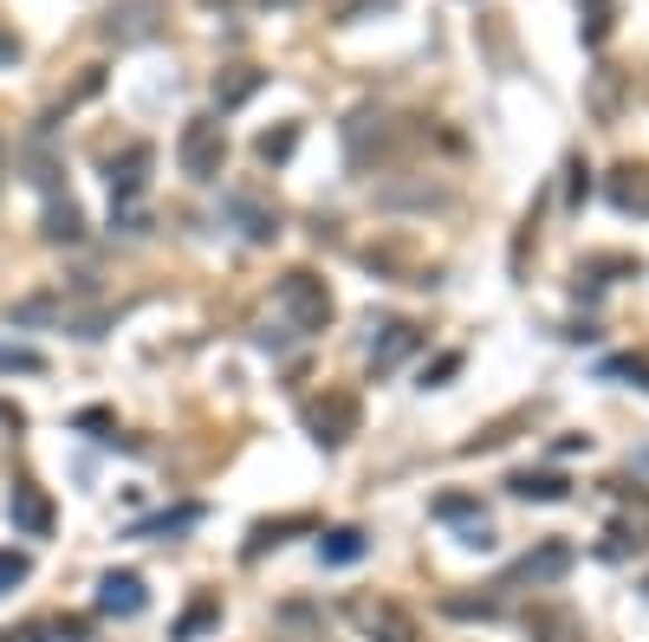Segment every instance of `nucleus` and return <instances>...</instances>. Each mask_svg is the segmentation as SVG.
Listing matches in <instances>:
<instances>
[{
  "instance_id": "1",
  "label": "nucleus",
  "mask_w": 649,
  "mask_h": 642,
  "mask_svg": "<svg viewBox=\"0 0 649 642\" xmlns=\"http://www.w3.org/2000/svg\"><path fill=\"white\" fill-rule=\"evenodd\" d=\"M176 162H183L189 182H215L222 162H228V130H222V117H189L183 137H176Z\"/></svg>"
},
{
  "instance_id": "2",
  "label": "nucleus",
  "mask_w": 649,
  "mask_h": 642,
  "mask_svg": "<svg viewBox=\"0 0 649 642\" xmlns=\"http://www.w3.org/2000/svg\"><path fill=\"white\" fill-rule=\"evenodd\" d=\"M279 305L293 312V332H306V338L332 325V293H325V279H318V273H306V266L279 279Z\"/></svg>"
},
{
  "instance_id": "3",
  "label": "nucleus",
  "mask_w": 649,
  "mask_h": 642,
  "mask_svg": "<svg viewBox=\"0 0 649 642\" xmlns=\"http://www.w3.org/2000/svg\"><path fill=\"white\" fill-rule=\"evenodd\" d=\"M163 20H169L163 0H117L111 13L98 20V33L111 39V46H150V39L163 33Z\"/></svg>"
},
{
  "instance_id": "4",
  "label": "nucleus",
  "mask_w": 649,
  "mask_h": 642,
  "mask_svg": "<svg viewBox=\"0 0 649 642\" xmlns=\"http://www.w3.org/2000/svg\"><path fill=\"white\" fill-rule=\"evenodd\" d=\"M306 428H312L318 448H344V442L357 435V403H351L344 389H325V396L306 403Z\"/></svg>"
},
{
  "instance_id": "5",
  "label": "nucleus",
  "mask_w": 649,
  "mask_h": 642,
  "mask_svg": "<svg viewBox=\"0 0 649 642\" xmlns=\"http://www.w3.org/2000/svg\"><path fill=\"white\" fill-rule=\"evenodd\" d=\"M410 350H422V325H410V318H371V377H390Z\"/></svg>"
},
{
  "instance_id": "6",
  "label": "nucleus",
  "mask_w": 649,
  "mask_h": 642,
  "mask_svg": "<svg viewBox=\"0 0 649 642\" xmlns=\"http://www.w3.org/2000/svg\"><path fill=\"white\" fill-rule=\"evenodd\" d=\"M566 571H572V545L545 539L539 552H527V559H513V565L500 571V591H520V584H559Z\"/></svg>"
},
{
  "instance_id": "7",
  "label": "nucleus",
  "mask_w": 649,
  "mask_h": 642,
  "mask_svg": "<svg viewBox=\"0 0 649 642\" xmlns=\"http://www.w3.org/2000/svg\"><path fill=\"white\" fill-rule=\"evenodd\" d=\"M150 169H156V150H150V144H130L124 156H111V176H105V182H111V201H117V208H130L137 195L150 189Z\"/></svg>"
},
{
  "instance_id": "8",
  "label": "nucleus",
  "mask_w": 649,
  "mask_h": 642,
  "mask_svg": "<svg viewBox=\"0 0 649 642\" xmlns=\"http://www.w3.org/2000/svg\"><path fill=\"white\" fill-rule=\"evenodd\" d=\"M98 610H105V616H124V623L144 616V610H150L144 577H137V571H105V577H98Z\"/></svg>"
},
{
  "instance_id": "9",
  "label": "nucleus",
  "mask_w": 649,
  "mask_h": 642,
  "mask_svg": "<svg viewBox=\"0 0 649 642\" xmlns=\"http://www.w3.org/2000/svg\"><path fill=\"white\" fill-rule=\"evenodd\" d=\"M7 520H13V532H27V539H46V532H52V500H46L33 481H13V493H7Z\"/></svg>"
},
{
  "instance_id": "10",
  "label": "nucleus",
  "mask_w": 649,
  "mask_h": 642,
  "mask_svg": "<svg viewBox=\"0 0 649 642\" xmlns=\"http://www.w3.org/2000/svg\"><path fill=\"white\" fill-rule=\"evenodd\" d=\"M611 208L617 215H649V169H611Z\"/></svg>"
},
{
  "instance_id": "11",
  "label": "nucleus",
  "mask_w": 649,
  "mask_h": 642,
  "mask_svg": "<svg viewBox=\"0 0 649 642\" xmlns=\"http://www.w3.org/2000/svg\"><path fill=\"white\" fill-rule=\"evenodd\" d=\"M260 85H267V72H254V66H228V72L215 78V111H240Z\"/></svg>"
},
{
  "instance_id": "12",
  "label": "nucleus",
  "mask_w": 649,
  "mask_h": 642,
  "mask_svg": "<svg viewBox=\"0 0 649 642\" xmlns=\"http://www.w3.org/2000/svg\"><path fill=\"white\" fill-rule=\"evenodd\" d=\"M228 208H234V221H240V234H247L254 247H267L273 234H279V215H273V208H260L254 195H228Z\"/></svg>"
},
{
  "instance_id": "13",
  "label": "nucleus",
  "mask_w": 649,
  "mask_h": 642,
  "mask_svg": "<svg viewBox=\"0 0 649 642\" xmlns=\"http://www.w3.org/2000/svg\"><path fill=\"white\" fill-rule=\"evenodd\" d=\"M357 616H364V630L383 636V642H416V623H410L396 604H357Z\"/></svg>"
},
{
  "instance_id": "14",
  "label": "nucleus",
  "mask_w": 649,
  "mask_h": 642,
  "mask_svg": "<svg viewBox=\"0 0 649 642\" xmlns=\"http://www.w3.org/2000/svg\"><path fill=\"white\" fill-rule=\"evenodd\" d=\"M364 552H371V539H364V532H357V526L318 532V559H325V565H357Z\"/></svg>"
},
{
  "instance_id": "15",
  "label": "nucleus",
  "mask_w": 649,
  "mask_h": 642,
  "mask_svg": "<svg viewBox=\"0 0 649 642\" xmlns=\"http://www.w3.org/2000/svg\"><path fill=\"white\" fill-rule=\"evenodd\" d=\"M222 623V597H195L183 616H176V630H169V642H201L208 630Z\"/></svg>"
},
{
  "instance_id": "16",
  "label": "nucleus",
  "mask_w": 649,
  "mask_h": 642,
  "mask_svg": "<svg viewBox=\"0 0 649 642\" xmlns=\"http://www.w3.org/2000/svg\"><path fill=\"white\" fill-rule=\"evenodd\" d=\"M429 513H435V520H449V526H461V532H468V526H488V506H481L474 493H442Z\"/></svg>"
},
{
  "instance_id": "17",
  "label": "nucleus",
  "mask_w": 649,
  "mask_h": 642,
  "mask_svg": "<svg viewBox=\"0 0 649 642\" xmlns=\"http://www.w3.org/2000/svg\"><path fill=\"white\" fill-rule=\"evenodd\" d=\"M507 487L520 493V500H539V506H552V500H566V493H572V481H566V474H533V467H527V474H513Z\"/></svg>"
},
{
  "instance_id": "18",
  "label": "nucleus",
  "mask_w": 649,
  "mask_h": 642,
  "mask_svg": "<svg viewBox=\"0 0 649 642\" xmlns=\"http://www.w3.org/2000/svg\"><path fill=\"white\" fill-rule=\"evenodd\" d=\"M46 240H85V215L72 208V195L46 201Z\"/></svg>"
},
{
  "instance_id": "19",
  "label": "nucleus",
  "mask_w": 649,
  "mask_h": 642,
  "mask_svg": "<svg viewBox=\"0 0 649 642\" xmlns=\"http://www.w3.org/2000/svg\"><path fill=\"white\" fill-rule=\"evenodd\" d=\"M293 532H312V520H260V526H254V539H247V559H260L267 545H286Z\"/></svg>"
},
{
  "instance_id": "20",
  "label": "nucleus",
  "mask_w": 649,
  "mask_h": 642,
  "mask_svg": "<svg viewBox=\"0 0 649 642\" xmlns=\"http://www.w3.org/2000/svg\"><path fill=\"white\" fill-rule=\"evenodd\" d=\"M293 150H299V124H279V130H267V137L254 144V156H260V162H286Z\"/></svg>"
},
{
  "instance_id": "21",
  "label": "nucleus",
  "mask_w": 649,
  "mask_h": 642,
  "mask_svg": "<svg viewBox=\"0 0 649 642\" xmlns=\"http://www.w3.org/2000/svg\"><path fill=\"white\" fill-rule=\"evenodd\" d=\"M195 520H201V506H176V513H163V520H144V526H137V539H163V532H189Z\"/></svg>"
},
{
  "instance_id": "22",
  "label": "nucleus",
  "mask_w": 649,
  "mask_h": 642,
  "mask_svg": "<svg viewBox=\"0 0 649 642\" xmlns=\"http://www.w3.org/2000/svg\"><path fill=\"white\" fill-rule=\"evenodd\" d=\"M27 577H33V559H27V552H0V597H7L13 584H27Z\"/></svg>"
},
{
  "instance_id": "23",
  "label": "nucleus",
  "mask_w": 649,
  "mask_h": 642,
  "mask_svg": "<svg viewBox=\"0 0 649 642\" xmlns=\"http://www.w3.org/2000/svg\"><path fill=\"white\" fill-rule=\"evenodd\" d=\"M604 377H617V383H637V389H649V364H637V357H611V364H604Z\"/></svg>"
},
{
  "instance_id": "24",
  "label": "nucleus",
  "mask_w": 649,
  "mask_h": 642,
  "mask_svg": "<svg viewBox=\"0 0 649 642\" xmlns=\"http://www.w3.org/2000/svg\"><path fill=\"white\" fill-rule=\"evenodd\" d=\"M455 371H461V350H442V357H435V364L422 371V389H442V383L455 377Z\"/></svg>"
},
{
  "instance_id": "25",
  "label": "nucleus",
  "mask_w": 649,
  "mask_h": 642,
  "mask_svg": "<svg viewBox=\"0 0 649 642\" xmlns=\"http://www.w3.org/2000/svg\"><path fill=\"white\" fill-rule=\"evenodd\" d=\"M442 610H449V616H494V597H442Z\"/></svg>"
},
{
  "instance_id": "26",
  "label": "nucleus",
  "mask_w": 649,
  "mask_h": 642,
  "mask_svg": "<svg viewBox=\"0 0 649 642\" xmlns=\"http://www.w3.org/2000/svg\"><path fill=\"white\" fill-rule=\"evenodd\" d=\"M0 371H27V377H33V371H46V364H39L33 350H13V344H0Z\"/></svg>"
},
{
  "instance_id": "27",
  "label": "nucleus",
  "mask_w": 649,
  "mask_h": 642,
  "mask_svg": "<svg viewBox=\"0 0 649 642\" xmlns=\"http://www.w3.org/2000/svg\"><path fill=\"white\" fill-rule=\"evenodd\" d=\"M604 33H611V0H591V20H584V39L598 46Z\"/></svg>"
},
{
  "instance_id": "28",
  "label": "nucleus",
  "mask_w": 649,
  "mask_h": 642,
  "mask_svg": "<svg viewBox=\"0 0 649 642\" xmlns=\"http://www.w3.org/2000/svg\"><path fill=\"white\" fill-rule=\"evenodd\" d=\"M7 66H20V33L0 20V72H7Z\"/></svg>"
},
{
  "instance_id": "29",
  "label": "nucleus",
  "mask_w": 649,
  "mask_h": 642,
  "mask_svg": "<svg viewBox=\"0 0 649 642\" xmlns=\"http://www.w3.org/2000/svg\"><path fill=\"white\" fill-rule=\"evenodd\" d=\"M286 332H293V325H279V332L267 325V332H254V344H260V350H273V357H286V344H293Z\"/></svg>"
},
{
  "instance_id": "30",
  "label": "nucleus",
  "mask_w": 649,
  "mask_h": 642,
  "mask_svg": "<svg viewBox=\"0 0 649 642\" xmlns=\"http://www.w3.org/2000/svg\"><path fill=\"white\" fill-rule=\"evenodd\" d=\"M78 428H85V435H105V428H111V416H105V409H85V416H78ZM105 442H111V435H105Z\"/></svg>"
},
{
  "instance_id": "31",
  "label": "nucleus",
  "mask_w": 649,
  "mask_h": 642,
  "mask_svg": "<svg viewBox=\"0 0 649 642\" xmlns=\"http://www.w3.org/2000/svg\"><path fill=\"white\" fill-rule=\"evenodd\" d=\"M364 7H371V0H344V20H357ZM377 7H396V0H377Z\"/></svg>"
},
{
  "instance_id": "32",
  "label": "nucleus",
  "mask_w": 649,
  "mask_h": 642,
  "mask_svg": "<svg viewBox=\"0 0 649 642\" xmlns=\"http://www.w3.org/2000/svg\"><path fill=\"white\" fill-rule=\"evenodd\" d=\"M630 467H637V474H649V448H637V461H630Z\"/></svg>"
},
{
  "instance_id": "33",
  "label": "nucleus",
  "mask_w": 649,
  "mask_h": 642,
  "mask_svg": "<svg viewBox=\"0 0 649 642\" xmlns=\"http://www.w3.org/2000/svg\"><path fill=\"white\" fill-rule=\"evenodd\" d=\"M7 642H46V636H39V630H20V636H7Z\"/></svg>"
},
{
  "instance_id": "34",
  "label": "nucleus",
  "mask_w": 649,
  "mask_h": 642,
  "mask_svg": "<svg viewBox=\"0 0 649 642\" xmlns=\"http://www.w3.org/2000/svg\"><path fill=\"white\" fill-rule=\"evenodd\" d=\"M0 182H7V137H0Z\"/></svg>"
}]
</instances>
